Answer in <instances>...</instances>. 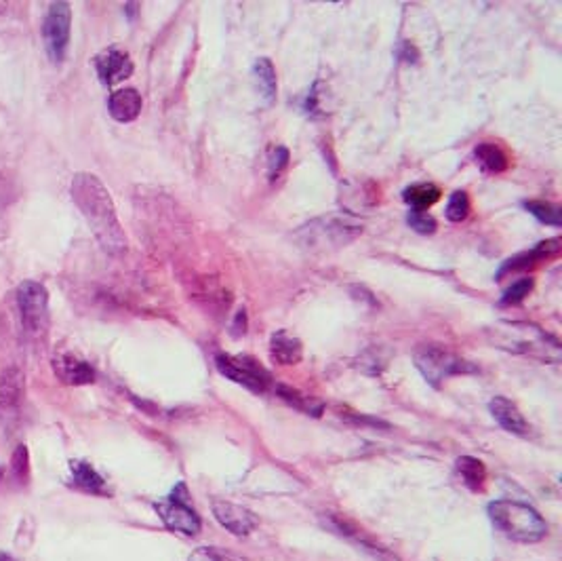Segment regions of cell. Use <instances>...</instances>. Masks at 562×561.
I'll use <instances>...</instances> for the list:
<instances>
[{
    "mask_svg": "<svg viewBox=\"0 0 562 561\" xmlns=\"http://www.w3.org/2000/svg\"><path fill=\"white\" fill-rule=\"evenodd\" d=\"M72 199L89 221L100 245L112 256L127 250V234L122 231L114 201L108 188L93 173H76L72 180Z\"/></svg>",
    "mask_w": 562,
    "mask_h": 561,
    "instance_id": "cell-1",
    "label": "cell"
},
{
    "mask_svg": "<svg viewBox=\"0 0 562 561\" xmlns=\"http://www.w3.org/2000/svg\"><path fill=\"white\" fill-rule=\"evenodd\" d=\"M489 336H491L493 347L506 349L509 352H520V355L544 359V361L552 363L560 359L558 340H554L550 334H546L538 325L503 321L493 325L489 330Z\"/></svg>",
    "mask_w": 562,
    "mask_h": 561,
    "instance_id": "cell-2",
    "label": "cell"
},
{
    "mask_svg": "<svg viewBox=\"0 0 562 561\" xmlns=\"http://www.w3.org/2000/svg\"><path fill=\"white\" fill-rule=\"evenodd\" d=\"M489 517L495 527L516 543H539L547 534V524L533 507L516 500H495L489 505Z\"/></svg>",
    "mask_w": 562,
    "mask_h": 561,
    "instance_id": "cell-3",
    "label": "cell"
},
{
    "mask_svg": "<svg viewBox=\"0 0 562 561\" xmlns=\"http://www.w3.org/2000/svg\"><path fill=\"white\" fill-rule=\"evenodd\" d=\"M363 234V221L344 213H331L312 220L296 232L299 245L310 251H331L348 245Z\"/></svg>",
    "mask_w": 562,
    "mask_h": 561,
    "instance_id": "cell-4",
    "label": "cell"
},
{
    "mask_svg": "<svg viewBox=\"0 0 562 561\" xmlns=\"http://www.w3.org/2000/svg\"><path fill=\"white\" fill-rule=\"evenodd\" d=\"M22 328L30 336H44L49 328V293L38 280H24L15 291Z\"/></svg>",
    "mask_w": 562,
    "mask_h": 561,
    "instance_id": "cell-5",
    "label": "cell"
},
{
    "mask_svg": "<svg viewBox=\"0 0 562 561\" xmlns=\"http://www.w3.org/2000/svg\"><path fill=\"white\" fill-rule=\"evenodd\" d=\"M415 365L432 387H441V382L451 376L476 371L474 365H470L466 359L453 355L447 349L434 347V344H426L415 352Z\"/></svg>",
    "mask_w": 562,
    "mask_h": 561,
    "instance_id": "cell-6",
    "label": "cell"
},
{
    "mask_svg": "<svg viewBox=\"0 0 562 561\" xmlns=\"http://www.w3.org/2000/svg\"><path fill=\"white\" fill-rule=\"evenodd\" d=\"M72 9L68 3H51L43 22V38L47 54L53 62H62L70 44Z\"/></svg>",
    "mask_w": 562,
    "mask_h": 561,
    "instance_id": "cell-7",
    "label": "cell"
},
{
    "mask_svg": "<svg viewBox=\"0 0 562 561\" xmlns=\"http://www.w3.org/2000/svg\"><path fill=\"white\" fill-rule=\"evenodd\" d=\"M215 365L226 378L240 387L253 390V393H264L270 387V374L251 357H232V355H218Z\"/></svg>",
    "mask_w": 562,
    "mask_h": 561,
    "instance_id": "cell-8",
    "label": "cell"
},
{
    "mask_svg": "<svg viewBox=\"0 0 562 561\" xmlns=\"http://www.w3.org/2000/svg\"><path fill=\"white\" fill-rule=\"evenodd\" d=\"M156 513L171 532L186 534V536H196L200 532V517L184 500L169 498L156 502Z\"/></svg>",
    "mask_w": 562,
    "mask_h": 561,
    "instance_id": "cell-9",
    "label": "cell"
},
{
    "mask_svg": "<svg viewBox=\"0 0 562 561\" xmlns=\"http://www.w3.org/2000/svg\"><path fill=\"white\" fill-rule=\"evenodd\" d=\"M213 515L228 532L237 534V536H249L259 524L249 508L234 505L230 500H213Z\"/></svg>",
    "mask_w": 562,
    "mask_h": 561,
    "instance_id": "cell-10",
    "label": "cell"
},
{
    "mask_svg": "<svg viewBox=\"0 0 562 561\" xmlns=\"http://www.w3.org/2000/svg\"><path fill=\"white\" fill-rule=\"evenodd\" d=\"M95 70L100 81L112 87V84L125 81V78L133 74V62H131L125 51L110 47L95 57Z\"/></svg>",
    "mask_w": 562,
    "mask_h": 561,
    "instance_id": "cell-11",
    "label": "cell"
},
{
    "mask_svg": "<svg viewBox=\"0 0 562 561\" xmlns=\"http://www.w3.org/2000/svg\"><path fill=\"white\" fill-rule=\"evenodd\" d=\"M53 369L55 376L60 378L63 384H70V387H81V384H91L95 382V369L84 361V359H78L74 355H57L53 359Z\"/></svg>",
    "mask_w": 562,
    "mask_h": 561,
    "instance_id": "cell-12",
    "label": "cell"
},
{
    "mask_svg": "<svg viewBox=\"0 0 562 561\" xmlns=\"http://www.w3.org/2000/svg\"><path fill=\"white\" fill-rule=\"evenodd\" d=\"M141 106H143V102H141L140 91L133 87L114 91L108 100V113L114 121H119V123L135 121L137 116L141 114Z\"/></svg>",
    "mask_w": 562,
    "mask_h": 561,
    "instance_id": "cell-13",
    "label": "cell"
},
{
    "mask_svg": "<svg viewBox=\"0 0 562 561\" xmlns=\"http://www.w3.org/2000/svg\"><path fill=\"white\" fill-rule=\"evenodd\" d=\"M489 409H491L493 418L501 424V428H506L508 433L514 435H528V422L525 420V416L520 414V409L516 408V403H512L506 397H495L489 403Z\"/></svg>",
    "mask_w": 562,
    "mask_h": 561,
    "instance_id": "cell-14",
    "label": "cell"
},
{
    "mask_svg": "<svg viewBox=\"0 0 562 561\" xmlns=\"http://www.w3.org/2000/svg\"><path fill=\"white\" fill-rule=\"evenodd\" d=\"M558 251H560V241L558 239L541 241V243L538 247H533L531 251H525V253H520V256L509 258L508 262L501 266V271L498 272V279H501L503 275H506V272H516V271L531 269V266L541 262V260H546V258H550V256H557Z\"/></svg>",
    "mask_w": 562,
    "mask_h": 561,
    "instance_id": "cell-15",
    "label": "cell"
},
{
    "mask_svg": "<svg viewBox=\"0 0 562 561\" xmlns=\"http://www.w3.org/2000/svg\"><path fill=\"white\" fill-rule=\"evenodd\" d=\"M270 357L278 365H296L302 361L304 347L302 340L289 331H276L270 338Z\"/></svg>",
    "mask_w": 562,
    "mask_h": 561,
    "instance_id": "cell-16",
    "label": "cell"
},
{
    "mask_svg": "<svg viewBox=\"0 0 562 561\" xmlns=\"http://www.w3.org/2000/svg\"><path fill=\"white\" fill-rule=\"evenodd\" d=\"M25 378L19 368H6L0 376V408L15 409L24 399Z\"/></svg>",
    "mask_w": 562,
    "mask_h": 561,
    "instance_id": "cell-17",
    "label": "cell"
},
{
    "mask_svg": "<svg viewBox=\"0 0 562 561\" xmlns=\"http://www.w3.org/2000/svg\"><path fill=\"white\" fill-rule=\"evenodd\" d=\"M253 83L257 94L264 97L266 103H274L276 100V91H278V81H276V68L274 64L267 60V57H259L257 62L253 64Z\"/></svg>",
    "mask_w": 562,
    "mask_h": 561,
    "instance_id": "cell-18",
    "label": "cell"
},
{
    "mask_svg": "<svg viewBox=\"0 0 562 561\" xmlns=\"http://www.w3.org/2000/svg\"><path fill=\"white\" fill-rule=\"evenodd\" d=\"M72 479H74L76 487H81L82 492L89 494H106V481L100 473L95 471L89 462L84 460H72L70 462Z\"/></svg>",
    "mask_w": 562,
    "mask_h": 561,
    "instance_id": "cell-19",
    "label": "cell"
},
{
    "mask_svg": "<svg viewBox=\"0 0 562 561\" xmlns=\"http://www.w3.org/2000/svg\"><path fill=\"white\" fill-rule=\"evenodd\" d=\"M402 199L407 201V205H411L413 212H426L441 199V188L430 184V182H420V184L404 188Z\"/></svg>",
    "mask_w": 562,
    "mask_h": 561,
    "instance_id": "cell-20",
    "label": "cell"
},
{
    "mask_svg": "<svg viewBox=\"0 0 562 561\" xmlns=\"http://www.w3.org/2000/svg\"><path fill=\"white\" fill-rule=\"evenodd\" d=\"M474 156H476V162L482 167V172H487V173H501L508 169V156L498 146V143H491V142L479 143V148L474 150Z\"/></svg>",
    "mask_w": 562,
    "mask_h": 561,
    "instance_id": "cell-21",
    "label": "cell"
},
{
    "mask_svg": "<svg viewBox=\"0 0 562 561\" xmlns=\"http://www.w3.org/2000/svg\"><path fill=\"white\" fill-rule=\"evenodd\" d=\"M457 473L461 475V481L472 490H482L487 481V468L479 458H472V456H463V458L457 460Z\"/></svg>",
    "mask_w": 562,
    "mask_h": 561,
    "instance_id": "cell-22",
    "label": "cell"
},
{
    "mask_svg": "<svg viewBox=\"0 0 562 561\" xmlns=\"http://www.w3.org/2000/svg\"><path fill=\"white\" fill-rule=\"evenodd\" d=\"M276 393H278V397H283L285 401H289L293 408L302 409L304 414H314V416H318L320 412H323V403H320V401H314L312 397L297 393V390L286 389V387H276Z\"/></svg>",
    "mask_w": 562,
    "mask_h": 561,
    "instance_id": "cell-23",
    "label": "cell"
},
{
    "mask_svg": "<svg viewBox=\"0 0 562 561\" xmlns=\"http://www.w3.org/2000/svg\"><path fill=\"white\" fill-rule=\"evenodd\" d=\"M525 207H527L528 213H533L535 218L541 221V224H547V226H554V228H558L562 224L558 205L546 203V201H527Z\"/></svg>",
    "mask_w": 562,
    "mask_h": 561,
    "instance_id": "cell-24",
    "label": "cell"
},
{
    "mask_svg": "<svg viewBox=\"0 0 562 561\" xmlns=\"http://www.w3.org/2000/svg\"><path fill=\"white\" fill-rule=\"evenodd\" d=\"M444 213H447L449 221H463L468 218L470 213V197L466 191H455L453 194L449 197V203H447V210H444Z\"/></svg>",
    "mask_w": 562,
    "mask_h": 561,
    "instance_id": "cell-25",
    "label": "cell"
},
{
    "mask_svg": "<svg viewBox=\"0 0 562 561\" xmlns=\"http://www.w3.org/2000/svg\"><path fill=\"white\" fill-rule=\"evenodd\" d=\"M188 561H243L238 556L230 551L218 549V546H200L196 549Z\"/></svg>",
    "mask_w": 562,
    "mask_h": 561,
    "instance_id": "cell-26",
    "label": "cell"
},
{
    "mask_svg": "<svg viewBox=\"0 0 562 561\" xmlns=\"http://www.w3.org/2000/svg\"><path fill=\"white\" fill-rule=\"evenodd\" d=\"M286 165H289V150L283 146L272 148L270 154H267V173H270V180H276Z\"/></svg>",
    "mask_w": 562,
    "mask_h": 561,
    "instance_id": "cell-27",
    "label": "cell"
},
{
    "mask_svg": "<svg viewBox=\"0 0 562 561\" xmlns=\"http://www.w3.org/2000/svg\"><path fill=\"white\" fill-rule=\"evenodd\" d=\"M11 471H13V477L19 479V481H28V475H30V458H28V449H25V446H19L15 452H13V458H11Z\"/></svg>",
    "mask_w": 562,
    "mask_h": 561,
    "instance_id": "cell-28",
    "label": "cell"
},
{
    "mask_svg": "<svg viewBox=\"0 0 562 561\" xmlns=\"http://www.w3.org/2000/svg\"><path fill=\"white\" fill-rule=\"evenodd\" d=\"M531 290H533V279L516 280V283H512V287L503 293L501 304H518L528 296V293H531Z\"/></svg>",
    "mask_w": 562,
    "mask_h": 561,
    "instance_id": "cell-29",
    "label": "cell"
},
{
    "mask_svg": "<svg viewBox=\"0 0 562 561\" xmlns=\"http://www.w3.org/2000/svg\"><path fill=\"white\" fill-rule=\"evenodd\" d=\"M407 221H409V226L413 228V231L422 232V234H432L436 231V220L428 212H413L411 210L407 215Z\"/></svg>",
    "mask_w": 562,
    "mask_h": 561,
    "instance_id": "cell-30",
    "label": "cell"
},
{
    "mask_svg": "<svg viewBox=\"0 0 562 561\" xmlns=\"http://www.w3.org/2000/svg\"><path fill=\"white\" fill-rule=\"evenodd\" d=\"M0 561H15V559H11L9 556H0Z\"/></svg>",
    "mask_w": 562,
    "mask_h": 561,
    "instance_id": "cell-31",
    "label": "cell"
}]
</instances>
